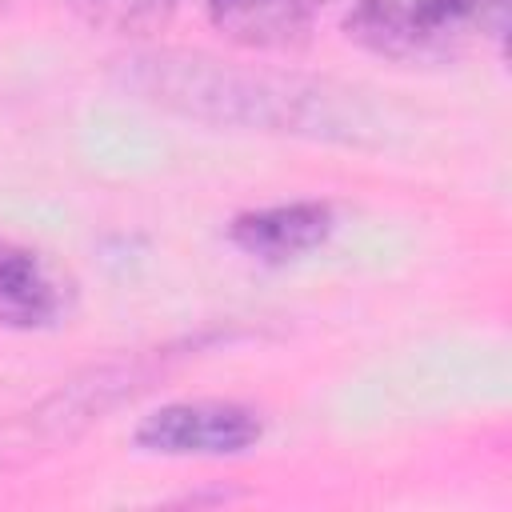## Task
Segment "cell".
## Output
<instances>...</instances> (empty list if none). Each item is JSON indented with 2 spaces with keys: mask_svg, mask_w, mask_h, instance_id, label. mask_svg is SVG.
Wrapping results in <instances>:
<instances>
[{
  "mask_svg": "<svg viewBox=\"0 0 512 512\" xmlns=\"http://www.w3.org/2000/svg\"><path fill=\"white\" fill-rule=\"evenodd\" d=\"M260 436V412L236 400H176L136 424V444L152 456H240Z\"/></svg>",
  "mask_w": 512,
  "mask_h": 512,
  "instance_id": "3957f363",
  "label": "cell"
},
{
  "mask_svg": "<svg viewBox=\"0 0 512 512\" xmlns=\"http://www.w3.org/2000/svg\"><path fill=\"white\" fill-rule=\"evenodd\" d=\"M504 0H352L348 36L400 64L460 56L484 32L500 36Z\"/></svg>",
  "mask_w": 512,
  "mask_h": 512,
  "instance_id": "7a4b0ae2",
  "label": "cell"
},
{
  "mask_svg": "<svg viewBox=\"0 0 512 512\" xmlns=\"http://www.w3.org/2000/svg\"><path fill=\"white\" fill-rule=\"evenodd\" d=\"M132 64H136L132 84L148 100H156L172 112L196 116V120H212V124L300 132L308 124H316V108L324 96L316 84L228 68L208 56L160 52V56H140Z\"/></svg>",
  "mask_w": 512,
  "mask_h": 512,
  "instance_id": "6da1fadb",
  "label": "cell"
},
{
  "mask_svg": "<svg viewBox=\"0 0 512 512\" xmlns=\"http://www.w3.org/2000/svg\"><path fill=\"white\" fill-rule=\"evenodd\" d=\"M336 228V216L320 200H292V204H272L256 212H240L228 228V240L264 264H288L300 260L304 252L320 248Z\"/></svg>",
  "mask_w": 512,
  "mask_h": 512,
  "instance_id": "277c9868",
  "label": "cell"
},
{
  "mask_svg": "<svg viewBox=\"0 0 512 512\" xmlns=\"http://www.w3.org/2000/svg\"><path fill=\"white\" fill-rule=\"evenodd\" d=\"M64 4L80 12L88 24L112 32H152L176 12L180 0H64Z\"/></svg>",
  "mask_w": 512,
  "mask_h": 512,
  "instance_id": "52a82bcc",
  "label": "cell"
},
{
  "mask_svg": "<svg viewBox=\"0 0 512 512\" xmlns=\"http://www.w3.org/2000/svg\"><path fill=\"white\" fill-rule=\"evenodd\" d=\"M212 28L256 52H284L312 36L328 0H204Z\"/></svg>",
  "mask_w": 512,
  "mask_h": 512,
  "instance_id": "5b68a950",
  "label": "cell"
},
{
  "mask_svg": "<svg viewBox=\"0 0 512 512\" xmlns=\"http://www.w3.org/2000/svg\"><path fill=\"white\" fill-rule=\"evenodd\" d=\"M64 312V288L52 268L24 244L0 240V328L36 332Z\"/></svg>",
  "mask_w": 512,
  "mask_h": 512,
  "instance_id": "8992f818",
  "label": "cell"
}]
</instances>
